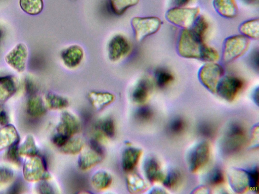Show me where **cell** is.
Wrapping results in <instances>:
<instances>
[{
    "mask_svg": "<svg viewBox=\"0 0 259 194\" xmlns=\"http://www.w3.org/2000/svg\"><path fill=\"white\" fill-rule=\"evenodd\" d=\"M205 44L191 29H184L179 38L178 53L184 58L201 60Z\"/></svg>",
    "mask_w": 259,
    "mask_h": 194,
    "instance_id": "obj_1",
    "label": "cell"
},
{
    "mask_svg": "<svg viewBox=\"0 0 259 194\" xmlns=\"http://www.w3.org/2000/svg\"><path fill=\"white\" fill-rule=\"evenodd\" d=\"M246 141V131L240 124L234 123L227 128L222 141L223 152L227 155L239 152L244 146Z\"/></svg>",
    "mask_w": 259,
    "mask_h": 194,
    "instance_id": "obj_2",
    "label": "cell"
},
{
    "mask_svg": "<svg viewBox=\"0 0 259 194\" xmlns=\"http://www.w3.org/2000/svg\"><path fill=\"white\" fill-rule=\"evenodd\" d=\"M199 8L175 7L166 13V19L171 23L184 29L193 26L199 16Z\"/></svg>",
    "mask_w": 259,
    "mask_h": 194,
    "instance_id": "obj_3",
    "label": "cell"
},
{
    "mask_svg": "<svg viewBox=\"0 0 259 194\" xmlns=\"http://www.w3.org/2000/svg\"><path fill=\"white\" fill-rule=\"evenodd\" d=\"M131 24L137 41H141L146 37L157 32L162 25L161 20L154 16L135 17Z\"/></svg>",
    "mask_w": 259,
    "mask_h": 194,
    "instance_id": "obj_4",
    "label": "cell"
},
{
    "mask_svg": "<svg viewBox=\"0 0 259 194\" xmlns=\"http://www.w3.org/2000/svg\"><path fill=\"white\" fill-rule=\"evenodd\" d=\"M249 45L248 37L243 35H236L227 38L224 45L223 59L225 62H231L243 55Z\"/></svg>",
    "mask_w": 259,
    "mask_h": 194,
    "instance_id": "obj_5",
    "label": "cell"
},
{
    "mask_svg": "<svg viewBox=\"0 0 259 194\" xmlns=\"http://www.w3.org/2000/svg\"><path fill=\"white\" fill-rule=\"evenodd\" d=\"M223 67L214 62H208L203 65L199 70V78L208 89L215 93L218 85L223 77Z\"/></svg>",
    "mask_w": 259,
    "mask_h": 194,
    "instance_id": "obj_6",
    "label": "cell"
},
{
    "mask_svg": "<svg viewBox=\"0 0 259 194\" xmlns=\"http://www.w3.org/2000/svg\"><path fill=\"white\" fill-rule=\"evenodd\" d=\"M244 85L243 80L239 77L227 76L221 79L215 93L228 101H233Z\"/></svg>",
    "mask_w": 259,
    "mask_h": 194,
    "instance_id": "obj_7",
    "label": "cell"
},
{
    "mask_svg": "<svg viewBox=\"0 0 259 194\" xmlns=\"http://www.w3.org/2000/svg\"><path fill=\"white\" fill-rule=\"evenodd\" d=\"M131 50V44L125 36L117 34L109 41L108 47V56L112 62L118 61L126 56Z\"/></svg>",
    "mask_w": 259,
    "mask_h": 194,
    "instance_id": "obj_8",
    "label": "cell"
},
{
    "mask_svg": "<svg viewBox=\"0 0 259 194\" xmlns=\"http://www.w3.org/2000/svg\"><path fill=\"white\" fill-rule=\"evenodd\" d=\"M28 51L23 43L16 44L6 56L5 61L11 67L19 73L26 68Z\"/></svg>",
    "mask_w": 259,
    "mask_h": 194,
    "instance_id": "obj_9",
    "label": "cell"
},
{
    "mask_svg": "<svg viewBox=\"0 0 259 194\" xmlns=\"http://www.w3.org/2000/svg\"><path fill=\"white\" fill-rule=\"evenodd\" d=\"M103 150L95 140L90 142V149L82 153L78 158V164L83 170H88L99 163L103 159Z\"/></svg>",
    "mask_w": 259,
    "mask_h": 194,
    "instance_id": "obj_10",
    "label": "cell"
},
{
    "mask_svg": "<svg viewBox=\"0 0 259 194\" xmlns=\"http://www.w3.org/2000/svg\"><path fill=\"white\" fill-rule=\"evenodd\" d=\"M210 156L209 144L206 142L199 143L190 152L188 163L190 170L196 172L207 163Z\"/></svg>",
    "mask_w": 259,
    "mask_h": 194,
    "instance_id": "obj_11",
    "label": "cell"
},
{
    "mask_svg": "<svg viewBox=\"0 0 259 194\" xmlns=\"http://www.w3.org/2000/svg\"><path fill=\"white\" fill-rule=\"evenodd\" d=\"M83 57V50L77 44L71 45L64 49L61 53V58L63 64L70 69L78 66L82 62Z\"/></svg>",
    "mask_w": 259,
    "mask_h": 194,
    "instance_id": "obj_12",
    "label": "cell"
},
{
    "mask_svg": "<svg viewBox=\"0 0 259 194\" xmlns=\"http://www.w3.org/2000/svg\"><path fill=\"white\" fill-rule=\"evenodd\" d=\"M80 127L77 118L72 113L65 111L62 114L61 122L57 129L58 133L70 137L79 131Z\"/></svg>",
    "mask_w": 259,
    "mask_h": 194,
    "instance_id": "obj_13",
    "label": "cell"
},
{
    "mask_svg": "<svg viewBox=\"0 0 259 194\" xmlns=\"http://www.w3.org/2000/svg\"><path fill=\"white\" fill-rule=\"evenodd\" d=\"M144 170L147 179L151 182L163 181L164 176L157 160L154 158H148L144 164Z\"/></svg>",
    "mask_w": 259,
    "mask_h": 194,
    "instance_id": "obj_14",
    "label": "cell"
},
{
    "mask_svg": "<svg viewBox=\"0 0 259 194\" xmlns=\"http://www.w3.org/2000/svg\"><path fill=\"white\" fill-rule=\"evenodd\" d=\"M213 5L216 11L223 17L231 18L238 14L235 0H213Z\"/></svg>",
    "mask_w": 259,
    "mask_h": 194,
    "instance_id": "obj_15",
    "label": "cell"
},
{
    "mask_svg": "<svg viewBox=\"0 0 259 194\" xmlns=\"http://www.w3.org/2000/svg\"><path fill=\"white\" fill-rule=\"evenodd\" d=\"M142 155V151L135 148L125 149L122 154V166L126 172L132 171L137 166Z\"/></svg>",
    "mask_w": 259,
    "mask_h": 194,
    "instance_id": "obj_16",
    "label": "cell"
},
{
    "mask_svg": "<svg viewBox=\"0 0 259 194\" xmlns=\"http://www.w3.org/2000/svg\"><path fill=\"white\" fill-rule=\"evenodd\" d=\"M16 85L13 76L0 77V101H4L10 97L15 92Z\"/></svg>",
    "mask_w": 259,
    "mask_h": 194,
    "instance_id": "obj_17",
    "label": "cell"
},
{
    "mask_svg": "<svg viewBox=\"0 0 259 194\" xmlns=\"http://www.w3.org/2000/svg\"><path fill=\"white\" fill-rule=\"evenodd\" d=\"M92 105L97 109H101L108 105L114 100V96L109 92L92 91L88 95Z\"/></svg>",
    "mask_w": 259,
    "mask_h": 194,
    "instance_id": "obj_18",
    "label": "cell"
},
{
    "mask_svg": "<svg viewBox=\"0 0 259 194\" xmlns=\"http://www.w3.org/2000/svg\"><path fill=\"white\" fill-rule=\"evenodd\" d=\"M150 85L146 80H142L136 86L132 94L133 100L137 104L144 103L149 97Z\"/></svg>",
    "mask_w": 259,
    "mask_h": 194,
    "instance_id": "obj_19",
    "label": "cell"
},
{
    "mask_svg": "<svg viewBox=\"0 0 259 194\" xmlns=\"http://www.w3.org/2000/svg\"><path fill=\"white\" fill-rule=\"evenodd\" d=\"M22 10L26 14L35 16L40 14L44 8L43 0H19Z\"/></svg>",
    "mask_w": 259,
    "mask_h": 194,
    "instance_id": "obj_20",
    "label": "cell"
},
{
    "mask_svg": "<svg viewBox=\"0 0 259 194\" xmlns=\"http://www.w3.org/2000/svg\"><path fill=\"white\" fill-rule=\"evenodd\" d=\"M239 31L247 37L258 39L259 37L258 19L250 20L243 22L239 27Z\"/></svg>",
    "mask_w": 259,
    "mask_h": 194,
    "instance_id": "obj_21",
    "label": "cell"
},
{
    "mask_svg": "<svg viewBox=\"0 0 259 194\" xmlns=\"http://www.w3.org/2000/svg\"><path fill=\"white\" fill-rule=\"evenodd\" d=\"M111 175L104 171H99L95 173L92 178V183L94 187L98 190H103L111 184Z\"/></svg>",
    "mask_w": 259,
    "mask_h": 194,
    "instance_id": "obj_22",
    "label": "cell"
},
{
    "mask_svg": "<svg viewBox=\"0 0 259 194\" xmlns=\"http://www.w3.org/2000/svg\"><path fill=\"white\" fill-rule=\"evenodd\" d=\"M140 0H109L110 8L115 15L120 16L130 8L137 5Z\"/></svg>",
    "mask_w": 259,
    "mask_h": 194,
    "instance_id": "obj_23",
    "label": "cell"
},
{
    "mask_svg": "<svg viewBox=\"0 0 259 194\" xmlns=\"http://www.w3.org/2000/svg\"><path fill=\"white\" fill-rule=\"evenodd\" d=\"M208 23L203 16H198L192 26V31L200 39L204 41L208 29Z\"/></svg>",
    "mask_w": 259,
    "mask_h": 194,
    "instance_id": "obj_24",
    "label": "cell"
},
{
    "mask_svg": "<svg viewBox=\"0 0 259 194\" xmlns=\"http://www.w3.org/2000/svg\"><path fill=\"white\" fill-rule=\"evenodd\" d=\"M84 143L79 137H70L66 143L60 148L61 151L66 154H76L83 148Z\"/></svg>",
    "mask_w": 259,
    "mask_h": 194,
    "instance_id": "obj_25",
    "label": "cell"
},
{
    "mask_svg": "<svg viewBox=\"0 0 259 194\" xmlns=\"http://www.w3.org/2000/svg\"><path fill=\"white\" fill-rule=\"evenodd\" d=\"M156 83L160 88H164L169 85L174 80L172 73L163 68L157 69L155 73Z\"/></svg>",
    "mask_w": 259,
    "mask_h": 194,
    "instance_id": "obj_26",
    "label": "cell"
},
{
    "mask_svg": "<svg viewBox=\"0 0 259 194\" xmlns=\"http://www.w3.org/2000/svg\"><path fill=\"white\" fill-rule=\"evenodd\" d=\"M186 128V123L181 117H176L168 123L167 132L171 135L178 136L183 133Z\"/></svg>",
    "mask_w": 259,
    "mask_h": 194,
    "instance_id": "obj_27",
    "label": "cell"
},
{
    "mask_svg": "<svg viewBox=\"0 0 259 194\" xmlns=\"http://www.w3.org/2000/svg\"><path fill=\"white\" fill-rule=\"evenodd\" d=\"M46 102L50 108L54 109H63L68 105V101L66 98L52 93L47 95Z\"/></svg>",
    "mask_w": 259,
    "mask_h": 194,
    "instance_id": "obj_28",
    "label": "cell"
},
{
    "mask_svg": "<svg viewBox=\"0 0 259 194\" xmlns=\"http://www.w3.org/2000/svg\"><path fill=\"white\" fill-rule=\"evenodd\" d=\"M181 180V175L177 170H171L164 177L163 183L165 187L173 189L178 186Z\"/></svg>",
    "mask_w": 259,
    "mask_h": 194,
    "instance_id": "obj_29",
    "label": "cell"
},
{
    "mask_svg": "<svg viewBox=\"0 0 259 194\" xmlns=\"http://www.w3.org/2000/svg\"><path fill=\"white\" fill-rule=\"evenodd\" d=\"M127 186L131 192H137L142 190L145 187L143 179L137 174L130 175L127 179Z\"/></svg>",
    "mask_w": 259,
    "mask_h": 194,
    "instance_id": "obj_30",
    "label": "cell"
},
{
    "mask_svg": "<svg viewBox=\"0 0 259 194\" xmlns=\"http://www.w3.org/2000/svg\"><path fill=\"white\" fill-rule=\"evenodd\" d=\"M206 180L207 183L211 185H219L224 182V175L221 169L215 168L208 173Z\"/></svg>",
    "mask_w": 259,
    "mask_h": 194,
    "instance_id": "obj_31",
    "label": "cell"
},
{
    "mask_svg": "<svg viewBox=\"0 0 259 194\" xmlns=\"http://www.w3.org/2000/svg\"><path fill=\"white\" fill-rule=\"evenodd\" d=\"M198 131L202 136L206 138H212L214 136L216 129L212 123L203 121L198 125Z\"/></svg>",
    "mask_w": 259,
    "mask_h": 194,
    "instance_id": "obj_32",
    "label": "cell"
},
{
    "mask_svg": "<svg viewBox=\"0 0 259 194\" xmlns=\"http://www.w3.org/2000/svg\"><path fill=\"white\" fill-rule=\"evenodd\" d=\"M219 58L218 52L213 48L205 44L202 56V60L208 62H214Z\"/></svg>",
    "mask_w": 259,
    "mask_h": 194,
    "instance_id": "obj_33",
    "label": "cell"
},
{
    "mask_svg": "<svg viewBox=\"0 0 259 194\" xmlns=\"http://www.w3.org/2000/svg\"><path fill=\"white\" fill-rule=\"evenodd\" d=\"M248 179L249 186L254 190H257L258 185V170L257 167L246 171Z\"/></svg>",
    "mask_w": 259,
    "mask_h": 194,
    "instance_id": "obj_34",
    "label": "cell"
},
{
    "mask_svg": "<svg viewBox=\"0 0 259 194\" xmlns=\"http://www.w3.org/2000/svg\"><path fill=\"white\" fill-rule=\"evenodd\" d=\"M101 128L102 132L108 137H112L115 134V125L110 119L105 120L102 123Z\"/></svg>",
    "mask_w": 259,
    "mask_h": 194,
    "instance_id": "obj_35",
    "label": "cell"
},
{
    "mask_svg": "<svg viewBox=\"0 0 259 194\" xmlns=\"http://www.w3.org/2000/svg\"><path fill=\"white\" fill-rule=\"evenodd\" d=\"M30 109H34V114H41L45 111V108L40 99L37 96H33L29 101Z\"/></svg>",
    "mask_w": 259,
    "mask_h": 194,
    "instance_id": "obj_36",
    "label": "cell"
},
{
    "mask_svg": "<svg viewBox=\"0 0 259 194\" xmlns=\"http://www.w3.org/2000/svg\"><path fill=\"white\" fill-rule=\"evenodd\" d=\"M153 115L152 110L150 107L147 106L141 107L137 113L138 118L143 121L150 120L152 117Z\"/></svg>",
    "mask_w": 259,
    "mask_h": 194,
    "instance_id": "obj_37",
    "label": "cell"
},
{
    "mask_svg": "<svg viewBox=\"0 0 259 194\" xmlns=\"http://www.w3.org/2000/svg\"><path fill=\"white\" fill-rule=\"evenodd\" d=\"M69 138L70 137L58 133L53 137V141L56 146L61 148L66 143Z\"/></svg>",
    "mask_w": 259,
    "mask_h": 194,
    "instance_id": "obj_38",
    "label": "cell"
},
{
    "mask_svg": "<svg viewBox=\"0 0 259 194\" xmlns=\"http://www.w3.org/2000/svg\"><path fill=\"white\" fill-rule=\"evenodd\" d=\"M193 0H172L173 3L178 7H184L190 4Z\"/></svg>",
    "mask_w": 259,
    "mask_h": 194,
    "instance_id": "obj_39",
    "label": "cell"
},
{
    "mask_svg": "<svg viewBox=\"0 0 259 194\" xmlns=\"http://www.w3.org/2000/svg\"><path fill=\"white\" fill-rule=\"evenodd\" d=\"M6 118L5 114L4 113H1L0 114V123H4L6 122Z\"/></svg>",
    "mask_w": 259,
    "mask_h": 194,
    "instance_id": "obj_40",
    "label": "cell"
},
{
    "mask_svg": "<svg viewBox=\"0 0 259 194\" xmlns=\"http://www.w3.org/2000/svg\"><path fill=\"white\" fill-rule=\"evenodd\" d=\"M244 3L247 4H254L256 3L258 0H242Z\"/></svg>",
    "mask_w": 259,
    "mask_h": 194,
    "instance_id": "obj_41",
    "label": "cell"
},
{
    "mask_svg": "<svg viewBox=\"0 0 259 194\" xmlns=\"http://www.w3.org/2000/svg\"><path fill=\"white\" fill-rule=\"evenodd\" d=\"M2 32L1 31V30L0 29V41H1V39L2 38Z\"/></svg>",
    "mask_w": 259,
    "mask_h": 194,
    "instance_id": "obj_42",
    "label": "cell"
},
{
    "mask_svg": "<svg viewBox=\"0 0 259 194\" xmlns=\"http://www.w3.org/2000/svg\"><path fill=\"white\" fill-rule=\"evenodd\" d=\"M71 1H76V0H71Z\"/></svg>",
    "mask_w": 259,
    "mask_h": 194,
    "instance_id": "obj_43",
    "label": "cell"
}]
</instances>
